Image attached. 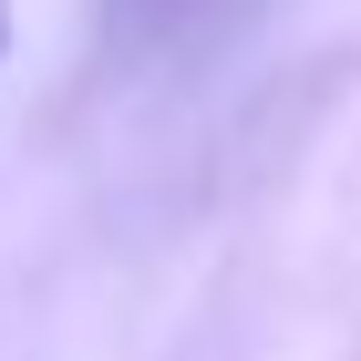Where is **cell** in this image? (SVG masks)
I'll return each mask as SVG.
<instances>
[{
    "mask_svg": "<svg viewBox=\"0 0 361 361\" xmlns=\"http://www.w3.org/2000/svg\"><path fill=\"white\" fill-rule=\"evenodd\" d=\"M0 42H11V0H0Z\"/></svg>",
    "mask_w": 361,
    "mask_h": 361,
    "instance_id": "obj_1",
    "label": "cell"
}]
</instances>
